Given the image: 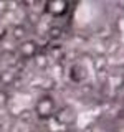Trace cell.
<instances>
[{
	"mask_svg": "<svg viewBox=\"0 0 124 132\" xmlns=\"http://www.w3.org/2000/svg\"><path fill=\"white\" fill-rule=\"evenodd\" d=\"M35 112L40 119H43V121H47V119H50L53 116V112H55V101H53V97L50 96V94H43V96L36 101Z\"/></svg>",
	"mask_w": 124,
	"mask_h": 132,
	"instance_id": "cell-1",
	"label": "cell"
},
{
	"mask_svg": "<svg viewBox=\"0 0 124 132\" xmlns=\"http://www.w3.org/2000/svg\"><path fill=\"white\" fill-rule=\"evenodd\" d=\"M7 94L5 93H2V91H0V106H3V104H5V102H7Z\"/></svg>",
	"mask_w": 124,
	"mask_h": 132,
	"instance_id": "cell-5",
	"label": "cell"
},
{
	"mask_svg": "<svg viewBox=\"0 0 124 132\" xmlns=\"http://www.w3.org/2000/svg\"><path fill=\"white\" fill-rule=\"evenodd\" d=\"M35 50H36V46L33 45V41H27L25 45H22V51L27 56H35Z\"/></svg>",
	"mask_w": 124,
	"mask_h": 132,
	"instance_id": "cell-3",
	"label": "cell"
},
{
	"mask_svg": "<svg viewBox=\"0 0 124 132\" xmlns=\"http://www.w3.org/2000/svg\"><path fill=\"white\" fill-rule=\"evenodd\" d=\"M12 33H13V36H15V40H22V38H25V27L23 25H17V27L12 30Z\"/></svg>",
	"mask_w": 124,
	"mask_h": 132,
	"instance_id": "cell-4",
	"label": "cell"
},
{
	"mask_svg": "<svg viewBox=\"0 0 124 132\" xmlns=\"http://www.w3.org/2000/svg\"><path fill=\"white\" fill-rule=\"evenodd\" d=\"M68 5H69V2H48L47 3V10L55 16H61V15H65Z\"/></svg>",
	"mask_w": 124,
	"mask_h": 132,
	"instance_id": "cell-2",
	"label": "cell"
}]
</instances>
